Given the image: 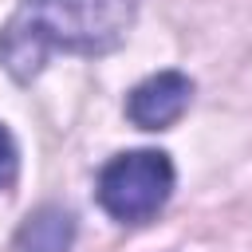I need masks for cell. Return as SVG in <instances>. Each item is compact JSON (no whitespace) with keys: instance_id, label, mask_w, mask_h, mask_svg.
<instances>
[{"instance_id":"1","label":"cell","mask_w":252,"mask_h":252,"mask_svg":"<svg viewBox=\"0 0 252 252\" xmlns=\"http://www.w3.org/2000/svg\"><path fill=\"white\" fill-rule=\"evenodd\" d=\"M134 12L138 0H20L0 32V63L12 79L28 83L55 51H114L134 24Z\"/></svg>"},{"instance_id":"2","label":"cell","mask_w":252,"mask_h":252,"mask_svg":"<svg viewBox=\"0 0 252 252\" xmlns=\"http://www.w3.org/2000/svg\"><path fill=\"white\" fill-rule=\"evenodd\" d=\"M169 193H173V161L161 150H130L110 158L94 185L98 205L122 224H142L158 217Z\"/></svg>"},{"instance_id":"3","label":"cell","mask_w":252,"mask_h":252,"mask_svg":"<svg viewBox=\"0 0 252 252\" xmlns=\"http://www.w3.org/2000/svg\"><path fill=\"white\" fill-rule=\"evenodd\" d=\"M189 102H193V83H189V75H181V71H158V75L142 79V83L130 91L126 114H130V122L142 126V130H165V126H173V122L189 110Z\"/></svg>"},{"instance_id":"4","label":"cell","mask_w":252,"mask_h":252,"mask_svg":"<svg viewBox=\"0 0 252 252\" xmlns=\"http://www.w3.org/2000/svg\"><path fill=\"white\" fill-rule=\"evenodd\" d=\"M75 240V217L63 209H39L16 236L20 252H67Z\"/></svg>"},{"instance_id":"5","label":"cell","mask_w":252,"mask_h":252,"mask_svg":"<svg viewBox=\"0 0 252 252\" xmlns=\"http://www.w3.org/2000/svg\"><path fill=\"white\" fill-rule=\"evenodd\" d=\"M16 173H20V150H16L12 134L0 126V189H12Z\"/></svg>"}]
</instances>
